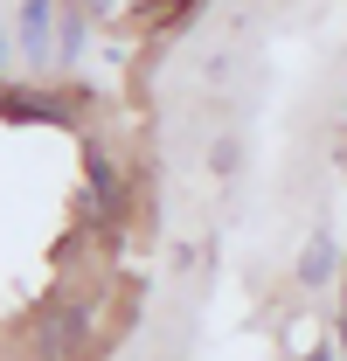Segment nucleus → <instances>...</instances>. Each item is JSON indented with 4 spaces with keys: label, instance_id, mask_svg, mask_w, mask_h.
Instances as JSON below:
<instances>
[{
    "label": "nucleus",
    "instance_id": "nucleus-1",
    "mask_svg": "<svg viewBox=\"0 0 347 361\" xmlns=\"http://www.w3.org/2000/svg\"><path fill=\"white\" fill-rule=\"evenodd\" d=\"M28 348H35V361H77L90 348V306L84 299H49L42 313H35V334H28Z\"/></svg>",
    "mask_w": 347,
    "mask_h": 361
},
{
    "label": "nucleus",
    "instance_id": "nucleus-2",
    "mask_svg": "<svg viewBox=\"0 0 347 361\" xmlns=\"http://www.w3.org/2000/svg\"><path fill=\"white\" fill-rule=\"evenodd\" d=\"M84 174H90L84 216H90V223H118V216H126V167H118L104 146H84Z\"/></svg>",
    "mask_w": 347,
    "mask_h": 361
},
{
    "label": "nucleus",
    "instance_id": "nucleus-3",
    "mask_svg": "<svg viewBox=\"0 0 347 361\" xmlns=\"http://www.w3.org/2000/svg\"><path fill=\"white\" fill-rule=\"evenodd\" d=\"M334 271H341V236L312 229V236H305V250H299V271H292V278H299L305 292H327V285H334Z\"/></svg>",
    "mask_w": 347,
    "mask_h": 361
},
{
    "label": "nucleus",
    "instance_id": "nucleus-4",
    "mask_svg": "<svg viewBox=\"0 0 347 361\" xmlns=\"http://www.w3.org/2000/svg\"><path fill=\"white\" fill-rule=\"evenodd\" d=\"M21 49H28V63L56 56V0H21Z\"/></svg>",
    "mask_w": 347,
    "mask_h": 361
},
{
    "label": "nucleus",
    "instance_id": "nucleus-5",
    "mask_svg": "<svg viewBox=\"0 0 347 361\" xmlns=\"http://www.w3.org/2000/svg\"><path fill=\"white\" fill-rule=\"evenodd\" d=\"M236 167H243V139H236V133H222L216 146H209V174H222V180H229Z\"/></svg>",
    "mask_w": 347,
    "mask_h": 361
},
{
    "label": "nucleus",
    "instance_id": "nucleus-6",
    "mask_svg": "<svg viewBox=\"0 0 347 361\" xmlns=\"http://www.w3.org/2000/svg\"><path fill=\"white\" fill-rule=\"evenodd\" d=\"M188 7H195V0H160V28H174V35H181V28H188V21H195V14H188Z\"/></svg>",
    "mask_w": 347,
    "mask_h": 361
},
{
    "label": "nucleus",
    "instance_id": "nucleus-7",
    "mask_svg": "<svg viewBox=\"0 0 347 361\" xmlns=\"http://www.w3.org/2000/svg\"><path fill=\"white\" fill-rule=\"evenodd\" d=\"M305 361H341V348H312V355H305Z\"/></svg>",
    "mask_w": 347,
    "mask_h": 361
},
{
    "label": "nucleus",
    "instance_id": "nucleus-8",
    "mask_svg": "<svg viewBox=\"0 0 347 361\" xmlns=\"http://www.w3.org/2000/svg\"><path fill=\"white\" fill-rule=\"evenodd\" d=\"M341 355H347V319H341Z\"/></svg>",
    "mask_w": 347,
    "mask_h": 361
}]
</instances>
